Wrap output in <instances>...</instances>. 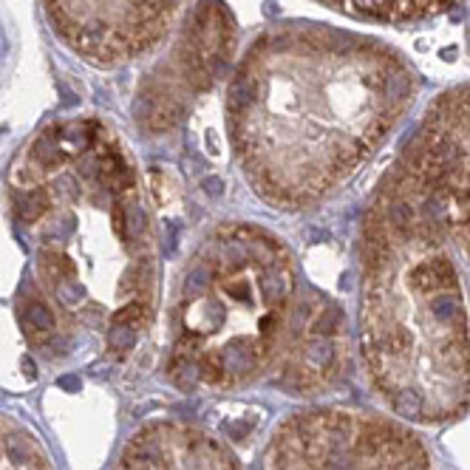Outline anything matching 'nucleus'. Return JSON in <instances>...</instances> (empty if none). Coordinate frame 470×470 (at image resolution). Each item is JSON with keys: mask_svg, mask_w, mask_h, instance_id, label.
Returning a JSON list of instances; mask_svg holds the SVG:
<instances>
[{"mask_svg": "<svg viewBox=\"0 0 470 470\" xmlns=\"http://www.w3.org/2000/svg\"><path fill=\"white\" fill-rule=\"evenodd\" d=\"M34 159L40 164H46V167H54L60 162V139H57V133H46V136H40L34 142Z\"/></svg>", "mask_w": 470, "mask_h": 470, "instance_id": "obj_14", "label": "nucleus"}, {"mask_svg": "<svg viewBox=\"0 0 470 470\" xmlns=\"http://www.w3.org/2000/svg\"><path fill=\"white\" fill-rule=\"evenodd\" d=\"M320 470H357V456L352 454V445L349 448H329Z\"/></svg>", "mask_w": 470, "mask_h": 470, "instance_id": "obj_17", "label": "nucleus"}, {"mask_svg": "<svg viewBox=\"0 0 470 470\" xmlns=\"http://www.w3.org/2000/svg\"><path fill=\"white\" fill-rule=\"evenodd\" d=\"M428 315L439 326H451V329L465 326V312H462V301L456 292H434V298L428 303Z\"/></svg>", "mask_w": 470, "mask_h": 470, "instance_id": "obj_2", "label": "nucleus"}, {"mask_svg": "<svg viewBox=\"0 0 470 470\" xmlns=\"http://www.w3.org/2000/svg\"><path fill=\"white\" fill-rule=\"evenodd\" d=\"M91 136H94V127L85 125V122H71V125H63L57 139L60 145H68L71 150H85L91 145Z\"/></svg>", "mask_w": 470, "mask_h": 470, "instance_id": "obj_10", "label": "nucleus"}, {"mask_svg": "<svg viewBox=\"0 0 470 470\" xmlns=\"http://www.w3.org/2000/svg\"><path fill=\"white\" fill-rule=\"evenodd\" d=\"M14 207H17V213H20L23 221H37L48 210V196L43 190H28V193L17 196Z\"/></svg>", "mask_w": 470, "mask_h": 470, "instance_id": "obj_9", "label": "nucleus"}, {"mask_svg": "<svg viewBox=\"0 0 470 470\" xmlns=\"http://www.w3.org/2000/svg\"><path fill=\"white\" fill-rule=\"evenodd\" d=\"M210 281H213V269H210V266H204V263L193 266V269L187 272V278H184V298H199V295H204V292L210 289Z\"/></svg>", "mask_w": 470, "mask_h": 470, "instance_id": "obj_12", "label": "nucleus"}, {"mask_svg": "<svg viewBox=\"0 0 470 470\" xmlns=\"http://www.w3.org/2000/svg\"><path fill=\"white\" fill-rule=\"evenodd\" d=\"M414 286L425 295H434V292H456V269L448 258H434V261H425L414 269L411 275Z\"/></svg>", "mask_w": 470, "mask_h": 470, "instance_id": "obj_1", "label": "nucleus"}, {"mask_svg": "<svg viewBox=\"0 0 470 470\" xmlns=\"http://www.w3.org/2000/svg\"><path fill=\"white\" fill-rule=\"evenodd\" d=\"M219 258L230 266V269H241L244 261H246V246L238 241V238H224L219 244Z\"/></svg>", "mask_w": 470, "mask_h": 470, "instance_id": "obj_18", "label": "nucleus"}, {"mask_svg": "<svg viewBox=\"0 0 470 470\" xmlns=\"http://www.w3.org/2000/svg\"><path fill=\"white\" fill-rule=\"evenodd\" d=\"M23 368H26V377H31V380L37 377V371H34V362H31V360H23Z\"/></svg>", "mask_w": 470, "mask_h": 470, "instance_id": "obj_33", "label": "nucleus"}, {"mask_svg": "<svg viewBox=\"0 0 470 470\" xmlns=\"http://www.w3.org/2000/svg\"><path fill=\"white\" fill-rule=\"evenodd\" d=\"M258 326H261V335H263V338H272V335H275V329L281 326V315H278V312H269V315H263V318H261V323H258Z\"/></svg>", "mask_w": 470, "mask_h": 470, "instance_id": "obj_28", "label": "nucleus"}, {"mask_svg": "<svg viewBox=\"0 0 470 470\" xmlns=\"http://www.w3.org/2000/svg\"><path fill=\"white\" fill-rule=\"evenodd\" d=\"M54 295H57V301H60L63 306H77V303L85 298V289H83L77 281H71V278H60Z\"/></svg>", "mask_w": 470, "mask_h": 470, "instance_id": "obj_19", "label": "nucleus"}, {"mask_svg": "<svg viewBox=\"0 0 470 470\" xmlns=\"http://www.w3.org/2000/svg\"><path fill=\"white\" fill-rule=\"evenodd\" d=\"M6 456H9V462H14L17 468H23V465L31 462V448H28V442H26L23 437H9V439H6Z\"/></svg>", "mask_w": 470, "mask_h": 470, "instance_id": "obj_22", "label": "nucleus"}, {"mask_svg": "<svg viewBox=\"0 0 470 470\" xmlns=\"http://www.w3.org/2000/svg\"><path fill=\"white\" fill-rule=\"evenodd\" d=\"M202 187H204V193H207V196H213V199H221V196H224V182H221V179H216V176H213V179L207 176V179L202 182Z\"/></svg>", "mask_w": 470, "mask_h": 470, "instance_id": "obj_30", "label": "nucleus"}, {"mask_svg": "<svg viewBox=\"0 0 470 470\" xmlns=\"http://www.w3.org/2000/svg\"><path fill=\"white\" fill-rule=\"evenodd\" d=\"M408 91H411V80H408L405 74H400V71L394 74V71H391V74L385 77V94H388L391 100H405Z\"/></svg>", "mask_w": 470, "mask_h": 470, "instance_id": "obj_23", "label": "nucleus"}, {"mask_svg": "<svg viewBox=\"0 0 470 470\" xmlns=\"http://www.w3.org/2000/svg\"><path fill=\"white\" fill-rule=\"evenodd\" d=\"M170 380H173V385H179L182 391H193V388L199 385V380H202V368H199V362L190 360V357H176L173 365H170Z\"/></svg>", "mask_w": 470, "mask_h": 470, "instance_id": "obj_7", "label": "nucleus"}, {"mask_svg": "<svg viewBox=\"0 0 470 470\" xmlns=\"http://www.w3.org/2000/svg\"><path fill=\"white\" fill-rule=\"evenodd\" d=\"M199 320H202L204 329H219V326L227 320V309H224V303H219V301H207V303H202V306H199Z\"/></svg>", "mask_w": 470, "mask_h": 470, "instance_id": "obj_20", "label": "nucleus"}, {"mask_svg": "<svg viewBox=\"0 0 470 470\" xmlns=\"http://www.w3.org/2000/svg\"><path fill=\"white\" fill-rule=\"evenodd\" d=\"M224 431H227L233 439H244V437L252 431V422H244V419H238V422H227V425H224Z\"/></svg>", "mask_w": 470, "mask_h": 470, "instance_id": "obj_29", "label": "nucleus"}, {"mask_svg": "<svg viewBox=\"0 0 470 470\" xmlns=\"http://www.w3.org/2000/svg\"><path fill=\"white\" fill-rule=\"evenodd\" d=\"M54 187L63 190V196H77V182H74V176H60V179L54 182Z\"/></svg>", "mask_w": 470, "mask_h": 470, "instance_id": "obj_31", "label": "nucleus"}, {"mask_svg": "<svg viewBox=\"0 0 470 470\" xmlns=\"http://www.w3.org/2000/svg\"><path fill=\"white\" fill-rule=\"evenodd\" d=\"M385 219H388V227L397 235H402V238H408V235L414 233V227H417V210L405 199H394L388 204Z\"/></svg>", "mask_w": 470, "mask_h": 470, "instance_id": "obj_6", "label": "nucleus"}, {"mask_svg": "<svg viewBox=\"0 0 470 470\" xmlns=\"http://www.w3.org/2000/svg\"><path fill=\"white\" fill-rule=\"evenodd\" d=\"M255 83L252 80H235L233 88H230V108L233 111H246L252 103H255Z\"/></svg>", "mask_w": 470, "mask_h": 470, "instance_id": "obj_16", "label": "nucleus"}, {"mask_svg": "<svg viewBox=\"0 0 470 470\" xmlns=\"http://www.w3.org/2000/svg\"><path fill=\"white\" fill-rule=\"evenodd\" d=\"M133 451H139V454H145V456L162 462V445H159V439H153L150 434H139L136 442H133Z\"/></svg>", "mask_w": 470, "mask_h": 470, "instance_id": "obj_25", "label": "nucleus"}, {"mask_svg": "<svg viewBox=\"0 0 470 470\" xmlns=\"http://www.w3.org/2000/svg\"><path fill=\"white\" fill-rule=\"evenodd\" d=\"M335 362V346L329 338H312L306 346H303V365L309 371H329Z\"/></svg>", "mask_w": 470, "mask_h": 470, "instance_id": "obj_5", "label": "nucleus"}, {"mask_svg": "<svg viewBox=\"0 0 470 470\" xmlns=\"http://www.w3.org/2000/svg\"><path fill=\"white\" fill-rule=\"evenodd\" d=\"M343 323V312L335 306V303H326L323 309H320V315L315 318V323H312V329H315V335L318 338H332L335 332H338V326Z\"/></svg>", "mask_w": 470, "mask_h": 470, "instance_id": "obj_13", "label": "nucleus"}, {"mask_svg": "<svg viewBox=\"0 0 470 470\" xmlns=\"http://www.w3.org/2000/svg\"><path fill=\"white\" fill-rule=\"evenodd\" d=\"M125 470H162V462H156V459H150V456L130 448V454L125 456Z\"/></svg>", "mask_w": 470, "mask_h": 470, "instance_id": "obj_26", "label": "nucleus"}, {"mask_svg": "<svg viewBox=\"0 0 470 470\" xmlns=\"http://www.w3.org/2000/svg\"><path fill=\"white\" fill-rule=\"evenodd\" d=\"M26 323H28L34 332H51V329H54V315H51V309H48L46 303L31 301V303L26 306Z\"/></svg>", "mask_w": 470, "mask_h": 470, "instance_id": "obj_15", "label": "nucleus"}, {"mask_svg": "<svg viewBox=\"0 0 470 470\" xmlns=\"http://www.w3.org/2000/svg\"><path fill=\"white\" fill-rule=\"evenodd\" d=\"M108 343H111V349H117V352H130V349L136 346V329H133V326L114 323V326L108 329Z\"/></svg>", "mask_w": 470, "mask_h": 470, "instance_id": "obj_21", "label": "nucleus"}, {"mask_svg": "<svg viewBox=\"0 0 470 470\" xmlns=\"http://www.w3.org/2000/svg\"><path fill=\"white\" fill-rule=\"evenodd\" d=\"M147 230V213L139 207V204H125L122 207V224H119V233L125 235L130 244L139 241Z\"/></svg>", "mask_w": 470, "mask_h": 470, "instance_id": "obj_8", "label": "nucleus"}, {"mask_svg": "<svg viewBox=\"0 0 470 470\" xmlns=\"http://www.w3.org/2000/svg\"><path fill=\"white\" fill-rule=\"evenodd\" d=\"M391 405L400 417H408V419L422 417V397L414 388H400L397 394H391Z\"/></svg>", "mask_w": 470, "mask_h": 470, "instance_id": "obj_11", "label": "nucleus"}, {"mask_svg": "<svg viewBox=\"0 0 470 470\" xmlns=\"http://www.w3.org/2000/svg\"><path fill=\"white\" fill-rule=\"evenodd\" d=\"M258 286H261L263 301H266L269 306H278V303H283V301L289 298V292H292V278H289L286 269H281V266L272 263V266L263 269Z\"/></svg>", "mask_w": 470, "mask_h": 470, "instance_id": "obj_4", "label": "nucleus"}, {"mask_svg": "<svg viewBox=\"0 0 470 470\" xmlns=\"http://www.w3.org/2000/svg\"><path fill=\"white\" fill-rule=\"evenodd\" d=\"M219 365L221 371L227 374H235V377H244L255 368V349L249 340H235L230 346H224L221 354H219Z\"/></svg>", "mask_w": 470, "mask_h": 470, "instance_id": "obj_3", "label": "nucleus"}, {"mask_svg": "<svg viewBox=\"0 0 470 470\" xmlns=\"http://www.w3.org/2000/svg\"><path fill=\"white\" fill-rule=\"evenodd\" d=\"M227 295L235 298L238 303H249L252 301V286H249V281H235V283H227Z\"/></svg>", "mask_w": 470, "mask_h": 470, "instance_id": "obj_27", "label": "nucleus"}, {"mask_svg": "<svg viewBox=\"0 0 470 470\" xmlns=\"http://www.w3.org/2000/svg\"><path fill=\"white\" fill-rule=\"evenodd\" d=\"M114 323H122V326H142L145 323V306L142 303H127L122 306L117 315H114Z\"/></svg>", "mask_w": 470, "mask_h": 470, "instance_id": "obj_24", "label": "nucleus"}, {"mask_svg": "<svg viewBox=\"0 0 470 470\" xmlns=\"http://www.w3.org/2000/svg\"><path fill=\"white\" fill-rule=\"evenodd\" d=\"M60 388H66V391L77 394V391L83 388V382H80V377H71V374H66V377H60Z\"/></svg>", "mask_w": 470, "mask_h": 470, "instance_id": "obj_32", "label": "nucleus"}]
</instances>
